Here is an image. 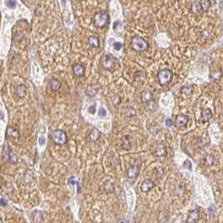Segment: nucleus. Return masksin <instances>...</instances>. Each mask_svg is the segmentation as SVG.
I'll list each match as a JSON object with an SVG mask.
<instances>
[{"label":"nucleus","mask_w":223,"mask_h":223,"mask_svg":"<svg viewBox=\"0 0 223 223\" xmlns=\"http://www.w3.org/2000/svg\"><path fill=\"white\" fill-rule=\"evenodd\" d=\"M93 23L95 26L98 28H103L109 23V15L106 12H99L94 16Z\"/></svg>","instance_id":"f257e3e1"},{"label":"nucleus","mask_w":223,"mask_h":223,"mask_svg":"<svg viewBox=\"0 0 223 223\" xmlns=\"http://www.w3.org/2000/svg\"><path fill=\"white\" fill-rule=\"evenodd\" d=\"M132 47L134 51L138 52H142V51H146L149 48V44L145 40L143 37L140 36H135L133 37L131 42Z\"/></svg>","instance_id":"f03ea898"},{"label":"nucleus","mask_w":223,"mask_h":223,"mask_svg":"<svg viewBox=\"0 0 223 223\" xmlns=\"http://www.w3.org/2000/svg\"><path fill=\"white\" fill-rule=\"evenodd\" d=\"M173 72L169 69H164L159 71L158 73V80L161 86H165L172 81Z\"/></svg>","instance_id":"7ed1b4c3"},{"label":"nucleus","mask_w":223,"mask_h":223,"mask_svg":"<svg viewBox=\"0 0 223 223\" xmlns=\"http://www.w3.org/2000/svg\"><path fill=\"white\" fill-rule=\"evenodd\" d=\"M51 138L57 145H64L67 142V133L61 129H57L52 133Z\"/></svg>","instance_id":"20e7f679"},{"label":"nucleus","mask_w":223,"mask_h":223,"mask_svg":"<svg viewBox=\"0 0 223 223\" xmlns=\"http://www.w3.org/2000/svg\"><path fill=\"white\" fill-rule=\"evenodd\" d=\"M115 63H116V58L113 55L105 54L102 56L101 64H102V67L104 70H112L113 68Z\"/></svg>","instance_id":"39448f33"},{"label":"nucleus","mask_w":223,"mask_h":223,"mask_svg":"<svg viewBox=\"0 0 223 223\" xmlns=\"http://www.w3.org/2000/svg\"><path fill=\"white\" fill-rule=\"evenodd\" d=\"M140 171V167L139 165L137 164H134V165H131L129 169H128V171H127V175L130 179H134L136 178Z\"/></svg>","instance_id":"423d86ee"},{"label":"nucleus","mask_w":223,"mask_h":223,"mask_svg":"<svg viewBox=\"0 0 223 223\" xmlns=\"http://www.w3.org/2000/svg\"><path fill=\"white\" fill-rule=\"evenodd\" d=\"M188 122H189V117L186 115L180 114V115H179L178 117H176L175 124L178 128H183V127H185V126L187 125Z\"/></svg>","instance_id":"0eeeda50"},{"label":"nucleus","mask_w":223,"mask_h":223,"mask_svg":"<svg viewBox=\"0 0 223 223\" xmlns=\"http://www.w3.org/2000/svg\"><path fill=\"white\" fill-rule=\"evenodd\" d=\"M154 186V183L152 180L150 179H146L144 180L143 184L141 185V190L143 192H149L150 190H152Z\"/></svg>","instance_id":"6e6552de"},{"label":"nucleus","mask_w":223,"mask_h":223,"mask_svg":"<svg viewBox=\"0 0 223 223\" xmlns=\"http://www.w3.org/2000/svg\"><path fill=\"white\" fill-rule=\"evenodd\" d=\"M200 219V213L199 211L197 209H195L190 212L189 216H188L187 222L189 223H195L196 221H198Z\"/></svg>","instance_id":"1a4fd4ad"},{"label":"nucleus","mask_w":223,"mask_h":223,"mask_svg":"<svg viewBox=\"0 0 223 223\" xmlns=\"http://www.w3.org/2000/svg\"><path fill=\"white\" fill-rule=\"evenodd\" d=\"M73 71L74 74L77 76H83L85 74V68L80 64H76L73 67Z\"/></svg>","instance_id":"9d476101"},{"label":"nucleus","mask_w":223,"mask_h":223,"mask_svg":"<svg viewBox=\"0 0 223 223\" xmlns=\"http://www.w3.org/2000/svg\"><path fill=\"white\" fill-rule=\"evenodd\" d=\"M153 98V95L150 91H144L141 94V99L143 102H149Z\"/></svg>","instance_id":"9b49d317"},{"label":"nucleus","mask_w":223,"mask_h":223,"mask_svg":"<svg viewBox=\"0 0 223 223\" xmlns=\"http://www.w3.org/2000/svg\"><path fill=\"white\" fill-rule=\"evenodd\" d=\"M100 136H101L100 131L98 129H93L90 133L89 138H90V140L91 142H96V141H98L99 139Z\"/></svg>","instance_id":"f8f14e48"},{"label":"nucleus","mask_w":223,"mask_h":223,"mask_svg":"<svg viewBox=\"0 0 223 223\" xmlns=\"http://www.w3.org/2000/svg\"><path fill=\"white\" fill-rule=\"evenodd\" d=\"M156 156L158 157H163L165 156L167 154V149L165 148V146L164 145H159L158 148L156 149V152H155Z\"/></svg>","instance_id":"ddd939ff"},{"label":"nucleus","mask_w":223,"mask_h":223,"mask_svg":"<svg viewBox=\"0 0 223 223\" xmlns=\"http://www.w3.org/2000/svg\"><path fill=\"white\" fill-rule=\"evenodd\" d=\"M212 117V113H211V111L209 108H206L202 111L201 113V117H202V120L204 122L209 121Z\"/></svg>","instance_id":"4468645a"},{"label":"nucleus","mask_w":223,"mask_h":223,"mask_svg":"<svg viewBox=\"0 0 223 223\" xmlns=\"http://www.w3.org/2000/svg\"><path fill=\"white\" fill-rule=\"evenodd\" d=\"M88 41H89V44H90V45L92 48H98L99 47V39H98V36L91 35V36L89 37Z\"/></svg>","instance_id":"2eb2a0df"},{"label":"nucleus","mask_w":223,"mask_h":223,"mask_svg":"<svg viewBox=\"0 0 223 223\" xmlns=\"http://www.w3.org/2000/svg\"><path fill=\"white\" fill-rule=\"evenodd\" d=\"M199 4L201 12L207 11L208 9L210 8V7H211V2H210V1H207V0L199 1Z\"/></svg>","instance_id":"dca6fc26"},{"label":"nucleus","mask_w":223,"mask_h":223,"mask_svg":"<svg viewBox=\"0 0 223 223\" xmlns=\"http://www.w3.org/2000/svg\"><path fill=\"white\" fill-rule=\"evenodd\" d=\"M27 92V89L26 87L23 85H20L17 88H16V94L20 97V98H23Z\"/></svg>","instance_id":"f3484780"},{"label":"nucleus","mask_w":223,"mask_h":223,"mask_svg":"<svg viewBox=\"0 0 223 223\" xmlns=\"http://www.w3.org/2000/svg\"><path fill=\"white\" fill-rule=\"evenodd\" d=\"M50 86L53 91H58L61 86V83L58 80H52L50 82Z\"/></svg>","instance_id":"a211bd4d"},{"label":"nucleus","mask_w":223,"mask_h":223,"mask_svg":"<svg viewBox=\"0 0 223 223\" xmlns=\"http://www.w3.org/2000/svg\"><path fill=\"white\" fill-rule=\"evenodd\" d=\"M7 135H8V137L19 138L20 137V132L14 129L8 128V130H7Z\"/></svg>","instance_id":"6ab92c4d"},{"label":"nucleus","mask_w":223,"mask_h":223,"mask_svg":"<svg viewBox=\"0 0 223 223\" xmlns=\"http://www.w3.org/2000/svg\"><path fill=\"white\" fill-rule=\"evenodd\" d=\"M211 78L213 80H216V79H219L221 76V70L220 68H216L214 71H211V74H210Z\"/></svg>","instance_id":"aec40b11"},{"label":"nucleus","mask_w":223,"mask_h":223,"mask_svg":"<svg viewBox=\"0 0 223 223\" xmlns=\"http://www.w3.org/2000/svg\"><path fill=\"white\" fill-rule=\"evenodd\" d=\"M193 91H194V88L191 86H184L181 87V92L187 96L190 95L193 92Z\"/></svg>","instance_id":"412c9836"},{"label":"nucleus","mask_w":223,"mask_h":223,"mask_svg":"<svg viewBox=\"0 0 223 223\" xmlns=\"http://www.w3.org/2000/svg\"><path fill=\"white\" fill-rule=\"evenodd\" d=\"M192 11L194 12V13H200V12H201L200 10V4H199V1H194L193 3H192Z\"/></svg>","instance_id":"4be33fe9"},{"label":"nucleus","mask_w":223,"mask_h":223,"mask_svg":"<svg viewBox=\"0 0 223 223\" xmlns=\"http://www.w3.org/2000/svg\"><path fill=\"white\" fill-rule=\"evenodd\" d=\"M126 115L129 117H134L136 115V110L134 109L133 107H128L127 108V111H126Z\"/></svg>","instance_id":"5701e85b"},{"label":"nucleus","mask_w":223,"mask_h":223,"mask_svg":"<svg viewBox=\"0 0 223 223\" xmlns=\"http://www.w3.org/2000/svg\"><path fill=\"white\" fill-rule=\"evenodd\" d=\"M205 162L207 165H211L214 162V158L211 154H208L207 156L206 157V159H205Z\"/></svg>","instance_id":"b1692460"},{"label":"nucleus","mask_w":223,"mask_h":223,"mask_svg":"<svg viewBox=\"0 0 223 223\" xmlns=\"http://www.w3.org/2000/svg\"><path fill=\"white\" fill-rule=\"evenodd\" d=\"M5 4L8 6V8H14L16 5V1H6L5 2Z\"/></svg>","instance_id":"393cba45"},{"label":"nucleus","mask_w":223,"mask_h":223,"mask_svg":"<svg viewBox=\"0 0 223 223\" xmlns=\"http://www.w3.org/2000/svg\"><path fill=\"white\" fill-rule=\"evenodd\" d=\"M98 115L100 116V117H106L107 116V111H106L103 107H100V109H99V112H98Z\"/></svg>","instance_id":"a878e982"},{"label":"nucleus","mask_w":223,"mask_h":223,"mask_svg":"<svg viewBox=\"0 0 223 223\" xmlns=\"http://www.w3.org/2000/svg\"><path fill=\"white\" fill-rule=\"evenodd\" d=\"M122 46V45L120 42H116V43H114L113 47L115 50H117V51H119V50H121Z\"/></svg>","instance_id":"bb28decb"},{"label":"nucleus","mask_w":223,"mask_h":223,"mask_svg":"<svg viewBox=\"0 0 223 223\" xmlns=\"http://www.w3.org/2000/svg\"><path fill=\"white\" fill-rule=\"evenodd\" d=\"M183 166H184V168L191 169V163L189 160H185L184 162V164H183Z\"/></svg>","instance_id":"cd10ccee"},{"label":"nucleus","mask_w":223,"mask_h":223,"mask_svg":"<svg viewBox=\"0 0 223 223\" xmlns=\"http://www.w3.org/2000/svg\"><path fill=\"white\" fill-rule=\"evenodd\" d=\"M45 138L44 136H40L39 138V145H44L45 144Z\"/></svg>","instance_id":"c85d7f7f"},{"label":"nucleus","mask_w":223,"mask_h":223,"mask_svg":"<svg viewBox=\"0 0 223 223\" xmlns=\"http://www.w3.org/2000/svg\"><path fill=\"white\" fill-rule=\"evenodd\" d=\"M165 124H166L167 127H172L174 123H173V122L171 119L168 118V119H166V121H165Z\"/></svg>","instance_id":"c756f323"},{"label":"nucleus","mask_w":223,"mask_h":223,"mask_svg":"<svg viewBox=\"0 0 223 223\" xmlns=\"http://www.w3.org/2000/svg\"><path fill=\"white\" fill-rule=\"evenodd\" d=\"M89 112H90L91 113H95V112H96V105L91 106L90 107H89Z\"/></svg>","instance_id":"7c9ffc66"},{"label":"nucleus","mask_w":223,"mask_h":223,"mask_svg":"<svg viewBox=\"0 0 223 223\" xmlns=\"http://www.w3.org/2000/svg\"><path fill=\"white\" fill-rule=\"evenodd\" d=\"M4 200H3V199H0V204H1L2 206H5V205H6V204L4 203Z\"/></svg>","instance_id":"2f4dec72"},{"label":"nucleus","mask_w":223,"mask_h":223,"mask_svg":"<svg viewBox=\"0 0 223 223\" xmlns=\"http://www.w3.org/2000/svg\"><path fill=\"white\" fill-rule=\"evenodd\" d=\"M0 223H3V222H2V220H1V219H0Z\"/></svg>","instance_id":"473e14b6"}]
</instances>
